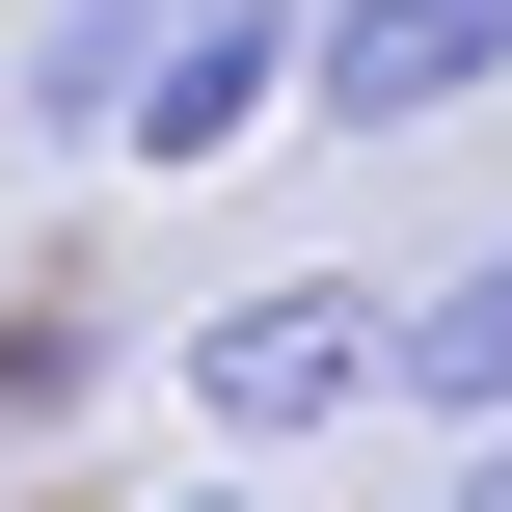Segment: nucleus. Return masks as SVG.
Returning a JSON list of instances; mask_svg holds the SVG:
<instances>
[{
    "mask_svg": "<svg viewBox=\"0 0 512 512\" xmlns=\"http://www.w3.org/2000/svg\"><path fill=\"white\" fill-rule=\"evenodd\" d=\"M0 108H27L54 162L189 189V162H243V135L297 108V0H54V27L0 54Z\"/></svg>",
    "mask_w": 512,
    "mask_h": 512,
    "instance_id": "obj_1",
    "label": "nucleus"
},
{
    "mask_svg": "<svg viewBox=\"0 0 512 512\" xmlns=\"http://www.w3.org/2000/svg\"><path fill=\"white\" fill-rule=\"evenodd\" d=\"M378 405V297L351 270H243L216 324H189V432L216 459H297V432H351Z\"/></svg>",
    "mask_w": 512,
    "mask_h": 512,
    "instance_id": "obj_2",
    "label": "nucleus"
},
{
    "mask_svg": "<svg viewBox=\"0 0 512 512\" xmlns=\"http://www.w3.org/2000/svg\"><path fill=\"white\" fill-rule=\"evenodd\" d=\"M512 108V0H297V135H459Z\"/></svg>",
    "mask_w": 512,
    "mask_h": 512,
    "instance_id": "obj_3",
    "label": "nucleus"
},
{
    "mask_svg": "<svg viewBox=\"0 0 512 512\" xmlns=\"http://www.w3.org/2000/svg\"><path fill=\"white\" fill-rule=\"evenodd\" d=\"M378 405L459 459V432H512V243H459L432 297H378Z\"/></svg>",
    "mask_w": 512,
    "mask_h": 512,
    "instance_id": "obj_4",
    "label": "nucleus"
},
{
    "mask_svg": "<svg viewBox=\"0 0 512 512\" xmlns=\"http://www.w3.org/2000/svg\"><path fill=\"white\" fill-rule=\"evenodd\" d=\"M81 378H108V324H81L54 270H0V459H27V432H81Z\"/></svg>",
    "mask_w": 512,
    "mask_h": 512,
    "instance_id": "obj_5",
    "label": "nucleus"
},
{
    "mask_svg": "<svg viewBox=\"0 0 512 512\" xmlns=\"http://www.w3.org/2000/svg\"><path fill=\"white\" fill-rule=\"evenodd\" d=\"M432 512H512V432H459V459H432Z\"/></svg>",
    "mask_w": 512,
    "mask_h": 512,
    "instance_id": "obj_6",
    "label": "nucleus"
},
{
    "mask_svg": "<svg viewBox=\"0 0 512 512\" xmlns=\"http://www.w3.org/2000/svg\"><path fill=\"white\" fill-rule=\"evenodd\" d=\"M108 512H270V486H243V459H189V486H108Z\"/></svg>",
    "mask_w": 512,
    "mask_h": 512,
    "instance_id": "obj_7",
    "label": "nucleus"
}]
</instances>
